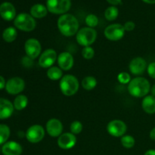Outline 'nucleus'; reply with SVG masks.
<instances>
[{
  "label": "nucleus",
  "mask_w": 155,
  "mask_h": 155,
  "mask_svg": "<svg viewBox=\"0 0 155 155\" xmlns=\"http://www.w3.org/2000/svg\"><path fill=\"white\" fill-rule=\"evenodd\" d=\"M82 55L86 60H90L95 55V50L91 46L84 47L82 50Z\"/></svg>",
  "instance_id": "nucleus-31"
},
{
  "label": "nucleus",
  "mask_w": 155,
  "mask_h": 155,
  "mask_svg": "<svg viewBox=\"0 0 155 155\" xmlns=\"http://www.w3.org/2000/svg\"><path fill=\"white\" fill-rule=\"evenodd\" d=\"M28 104V98L26 95H20L15 98L14 101V107L18 110H24Z\"/></svg>",
  "instance_id": "nucleus-23"
},
{
  "label": "nucleus",
  "mask_w": 155,
  "mask_h": 155,
  "mask_svg": "<svg viewBox=\"0 0 155 155\" xmlns=\"http://www.w3.org/2000/svg\"><path fill=\"white\" fill-rule=\"evenodd\" d=\"M86 24L89 27L93 28V27H96L98 24V18L96 15H93V14H90V15H87L86 18Z\"/></svg>",
  "instance_id": "nucleus-29"
},
{
  "label": "nucleus",
  "mask_w": 155,
  "mask_h": 155,
  "mask_svg": "<svg viewBox=\"0 0 155 155\" xmlns=\"http://www.w3.org/2000/svg\"><path fill=\"white\" fill-rule=\"evenodd\" d=\"M71 132L74 135L80 134L83 130V124L78 120H75L71 124Z\"/></svg>",
  "instance_id": "nucleus-30"
},
{
  "label": "nucleus",
  "mask_w": 155,
  "mask_h": 155,
  "mask_svg": "<svg viewBox=\"0 0 155 155\" xmlns=\"http://www.w3.org/2000/svg\"><path fill=\"white\" fill-rule=\"evenodd\" d=\"M71 0H47L46 8L49 12L56 15L65 14L70 10Z\"/></svg>",
  "instance_id": "nucleus-6"
},
{
  "label": "nucleus",
  "mask_w": 155,
  "mask_h": 155,
  "mask_svg": "<svg viewBox=\"0 0 155 155\" xmlns=\"http://www.w3.org/2000/svg\"><path fill=\"white\" fill-rule=\"evenodd\" d=\"M142 1L148 4H155V0H142Z\"/></svg>",
  "instance_id": "nucleus-40"
},
{
  "label": "nucleus",
  "mask_w": 155,
  "mask_h": 155,
  "mask_svg": "<svg viewBox=\"0 0 155 155\" xmlns=\"http://www.w3.org/2000/svg\"><path fill=\"white\" fill-rule=\"evenodd\" d=\"M124 25L120 24H113L107 26L104 30V36L110 41L120 40L125 35Z\"/></svg>",
  "instance_id": "nucleus-7"
},
{
  "label": "nucleus",
  "mask_w": 155,
  "mask_h": 155,
  "mask_svg": "<svg viewBox=\"0 0 155 155\" xmlns=\"http://www.w3.org/2000/svg\"><path fill=\"white\" fill-rule=\"evenodd\" d=\"M58 59L57 53L54 49H46L41 54L39 59V64L41 68H49L52 67Z\"/></svg>",
  "instance_id": "nucleus-12"
},
{
  "label": "nucleus",
  "mask_w": 155,
  "mask_h": 155,
  "mask_svg": "<svg viewBox=\"0 0 155 155\" xmlns=\"http://www.w3.org/2000/svg\"><path fill=\"white\" fill-rule=\"evenodd\" d=\"M145 155H155V150L154 149L148 150V151L145 153Z\"/></svg>",
  "instance_id": "nucleus-38"
},
{
  "label": "nucleus",
  "mask_w": 155,
  "mask_h": 155,
  "mask_svg": "<svg viewBox=\"0 0 155 155\" xmlns=\"http://www.w3.org/2000/svg\"><path fill=\"white\" fill-rule=\"evenodd\" d=\"M124 27L126 31H132L135 29L136 25H135V23L133 22V21H127V22L125 23Z\"/></svg>",
  "instance_id": "nucleus-34"
},
{
  "label": "nucleus",
  "mask_w": 155,
  "mask_h": 155,
  "mask_svg": "<svg viewBox=\"0 0 155 155\" xmlns=\"http://www.w3.org/2000/svg\"><path fill=\"white\" fill-rule=\"evenodd\" d=\"M129 68L130 72L134 75H141L146 70L147 63L145 59L142 58H135L130 61Z\"/></svg>",
  "instance_id": "nucleus-15"
},
{
  "label": "nucleus",
  "mask_w": 155,
  "mask_h": 155,
  "mask_svg": "<svg viewBox=\"0 0 155 155\" xmlns=\"http://www.w3.org/2000/svg\"><path fill=\"white\" fill-rule=\"evenodd\" d=\"M46 131L51 137H59L62 134V123L56 118H51L46 123Z\"/></svg>",
  "instance_id": "nucleus-14"
},
{
  "label": "nucleus",
  "mask_w": 155,
  "mask_h": 155,
  "mask_svg": "<svg viewBox=\"0 0 155 155\" xmlns=\"http://www.w3.org/2000/svg\"><path fill=\"white\" fill-rule=\"evenodd\" d=\"M150 138H151L152 140L155 141V127L151 130V131L150 132Z\"/></svg>",
  "instance_id": "nucleus-37"
},
{
  "label": "nucleus",
  "mask_w": 155,
  "mask_h": 155,
  "mask_svg": "<svg viewBox=\"0 0 155 155\" xmlns=\"http://www.w3.org/2000/svg\"><path fill=\"white\" fill-rule=\"evenodd\" d=\"M110 4L113 5L114 6L117 5H119L120 3H121V1L122 0H107Z\"/></svg>",
  "instance_id": "nucleus-36"
},
{
  "label": "nucleus",
  "mask_w": 155,
  "mask_h": 155,
  "mask_svg": "<svg viewBox=\"0 0 155 155\" xmlns=\"http://www.w3.org/2000/svg\"><path fill=\"white\" fill-rule=\"evenodd\" d=\"M119 15V10L115 6H110L104 12V17L109 21H114Z\"/></svg>",
  "instance_id": "nucleus-26"
},
{
  "label": "nucleus",
  "mask_w": 155,
  "mask_h": 155,
  "mask_svg": "<svg viewBox=\"0 0 155 155\" xmlns=\"http://www.w3.org/2000/svg\"><path fill=\"white\" fill-rule=\"evenodd\" d=\"M79 81L76 77L71 74L64 76L60 81V89L62 93L66 96L75 95L79 89Z\"/></svg>",
  "instance_id": "nucleus-3"
},
{
  "label": "nucleus",
  "mask_w": 155,
  "mask_h": 155,
  "mask_svg": "<svg viewBox=\"0 0 155 155\" xmlns=\"http://www.w3.org/2000/svg\"><path fill=\"white\" fill-rule=\"evenodd\" d=\"M118 81L122 84H127V83H130L131 81V77L130 75L127 72H122L118 75L117 77Z\"/></svg>",
  "instance_id": "nucleus-32"
},
{
  "label": "nucleus",
  "mask_w": 155,
  "mask_h": 155,
  "mask_svg": "<svg viewBox=\"0 0 155 155\" xmlns=\"http://www.w3.org/2000/svg\"><path fill=\"white\" fill-rule=\"evenodd\" d=\"M128 91L135 98H142L147 96L151 91L149 81L144 77H136L133 79L128 85Z\"/></svg>",
  "instance_id": "nucleus-2"
},
{
  "label": "nucleus",
  "mask_w": 155,
  "mask_h": 155,
  "mask_svg": "<svg viewBox=\"0 0 155 155\" xmlns=\"http://www.w3.org/2000/svg\"><path fill=\"white\" fill-rule=\"evenodd\" d=\"M58 64L59 68L64 71H69L74 66V57L68 51L61 52L58 56Z\"/></svg>",
  "instance_id": "nucleus-16"
},
{
  "label": "nucleus",
  "mask_w": 155,
  "mask_h": 155,
  "mask_svg": "<svg viewBox=\"0 0 155 155\" xmlns=\"http://www.w3.org/2000/svg\"><path fill=\"white\" fill-rule=\"evenodd\" d=\"M25 87V82L21 77H13L6 83L5 89L11 95H17L22 92Z\"/></svg>",
  "instance_id": "nucleus-11"
},
{
  "label": "nucleus",
  "mask_w": 155,
  "mask_h": 155,
  "mask_svg": "<svg viewBox=\"0 0 155 155\" xmlns=\"http://www.w3.org/2000/svg\"><path fill=\"white\" fill-rule=\"evenodd\" d=\"M147 71H148V74L150 77L155 79V62H151L149 64L147 68Z\"/></svg>",
  "instance_id": "nucleus-33"
},
{
  "label": "nucleus",
  "mask_w": 155,
  "mask_h": 155,
  "mask_svg": "<svg viewBox=\"0 0 155 155\" xmlns=\"http://www.w3.org/2000/svg\"><path fill=\"white\" fill-rule=\"evenodd\" d=\"M48 13V9L42 4H36L32 6L30 9V15L35 18H42Z\"/></svg>",
  "instance_id": "nucleus-21"
},
{
  "label": "nucleus",
  "mask_w": 155,
  "mask_h": 155,
  "mask_svg": "<svg viewBox=\"0 0 155 155\" xmlns=\"http://www.w3.org/2000/svg\"><path fill=\"white\" fill-rule=\"evenodd\" d=\"M107 133L114 137L123 136L127 130V124L120 120H113L107 126Z\"/></svg>",
  "instance_id": "nucleus-9"
},
{
  "label": "nucleus",
  "mask_w": 155,
  "mask_h": 155,
  "mask_svg": "<svg viewBox=\"0 0 155 155\" xmlns=\"http://www.w3.org/2000/svg\"><path fill=\"white\" fill-rule=\"evenodd\" d=\"M10 136V129L5 124H0V145L6 143Z\"/></svg>",
  "instance_id": "nucleus-27"
},
{
  "label": "nucleus",
  "mask_w": 155,
  "mask_h": 155,
  "mask_svg": "<svg viewBox=\"0 0 155 155\" xmlns=\"http://www.w3.org/2000/svg\"><path fill=\"white\" fill-rule=\"evenodd\" d=\"M5 85H6V83H5V80L4 77H2V76H0V89H4V88L5 87Z\"/></svg>",
  "instance_id": "nucleus-35"
},
{
  "label": "nucleus",
  "mask_w": 155,
  "mask_h": 155,
  "mask_svg": "<svg viewBox=\"0 0 155 155\" xmlns=\"http://www.w3.org/2000/svg\"><path fill=\"white\" fill-rule=\"evenodd\" d=\"M45 136V130L40 125H33L28 128L26 132V138L31 143H38L43 139Z\"/></svg>",
  "instance_id": "nucleus-10"
},
{
  "label": "nucleus",
  "mask_w": 155,
  "mask_h": 155,
  "mask_svg": "<svg viewBox=\"0 0 155 155\" xmlns=\"http://www.w3.org/2000/svg\"><path fill=\"white\" fill-rule=\"evenodd\" d=\"M17 36H18V32L16 29L12 27H8L3 31L2 38L7 42H14L16 39Z\"/></svg>",
  "instance_id": "nucleus-22"
},
{
  "label": "nucleus",
  "mask_w": 155,
  "mask_h": 155,
  "mask_svg": "<svg viewBox=\"0 0 155 155\" xmlns=\"http://www.w3.org/2000/svg\"><path fill=\"white\" fill-rule=\"evenodd\" d=\"M77 137L71 133L61 134L58 139V145L62 149H71L77 144Z\"/></svg>",
  "instance_id": "nucleus-13"
},
{
  "label": "nucleus",
  "mask_w": 155,
  "mask_h": 155,
  "mask_svg": "<svg viewBox=\"0 0 155 155\" xmlns=\"http://www.w3.org/2000/svg\"><path fill=\"white\" fill-rule=\"evenodd\" d=\"M142 107L144 111L148 114L155 113V97L153 95H147L142 100Z\"/></svg>",
  "instance_id": "nucleus-20"
},
{
  "label": "nucleus",
  "mask_w": 155,
  "mask_h": 155,
  "mask_svg": "<svg viewBox=\"0 0 155 155\" xmlns=\"http://www.w3.org/2000/svg\"><path fill=\"white\" fill-rule=\"evenodd\" d=\"M121 144L126 148H131L135 145V139L130 135H127L121 138Z\"/></svg>",
  "instance_id": "nucleus-28"
},
{
  "label": "nucleus",
  "mask_w": 155,
  "mask_h": 155,
  "mask_svg": "<svg viewBox=\"0 0 155 155\" xmlns=\"http://www.w3.org/2000/svg\"><path fill=\"white\" fill-rule=\"evenodd\" d=\"M58 28L64 36H74L79 31L78 20L71 14L62 15L58 20Z\"/></svg>",
  "instance_id": "nucleus-1"
},
{
  "label": "nucleus",
  "mask_w": 155,
  "mask_h": 155,
  "mask_svg": "<svg viewBox=\"0 0 155 155\" xmlns=\"http://www.w3.org/2000/svg\"><path fill=\"white\" fill-rule=\"evenodd\" d=\"M97 38V32L91 27H83L77 32L76 39L77 42L83 47L90 46L95 42Z\"/></svg>",
  "instance_id": "nucleus-4"
},
{
  "label": "nucleus",
  "mask_w": 155,
  "mask_h": 155,
  "mask_svg": "<svg viewBox=\"0 0 155 155\" xmlns=\"http://www.w3.org/2000/svg\"><path fill=\"white\" fill-rule=\"evenodd\" d=\"M14 24L18 29L25 32L33 31L36 26L34 18L27 13L19 14L15 18Z\"/></svg>",
  "instance_id": "nucleus-5"
},
{
  "label": "nucleus",
  "mask_w": 155,
  "mask_h": 155,
  "mask_svg": "<svg viewBox=\"0 0 155 155\" xmlns=\"http://www.w3.org/2000/svg\"><path fill=\"white\" fill-rule=\"evenodd\" d=\"M97 85L96 79L92 76H88L86 77L83 80H82V86L84 89L87 91L92 90L95 89Z\"/></svg>",
  "instance_id": "nucleus-25"
},
{
  "label": "nucleus",
  "mask_w": 155,
  "mask_h": 155,
  "mask_svg": "<svg viewBox=\"0 0 155 155\" xmlns=\"http://www.w3.org/2000/svg\"><path fill=\"white\" fill-rule=\"evenodd\" d=\"M24 49H25L27 57L33 60V59L36 58L41 54L42 46L38 39L31 38L26 41L24 44Z\"/></svg>",
  "instance_id": "nucleus-8"
},
{
  "label": "nucleus",
  "mask_w": 155,
  "mask_h": 155,
  "mask_svg": "<svg viewBox=\"0 0 155 155\" xmlns=\"http://www.w3.org/2000/svg\"><path fill=\"white\" fill-rule=\"evenodd\" d=\"M23 148L19 143L14 141L8 142L3 145L2 151L4 155H21Z\"/></svg>",
  "instance_id": "nucleus-19"
},
{
  "label": "nucleus",
  "mask_w": 155,
  "mask_h": 155,
  "mask_svg": "<svg viewBox=\"0 0 155 155\" xmlns=\"http://www.w3.org/2000/svg\"><path fill=\"white\" fill-rule=\"evenodd\" d=\"M14 104L9 100L0 98V120L10 117L14 111Z\"/></svg>",
  "instance_id": "nucleus-18"
},
{
  "label": "nucleus",
  "mask_w": 155,
  "mask_h": 155,
  "mask_svg": "<svg viewBox=\"0 0 155 155\" xmlns=\"http://www.w3.org/2000/svg\"><path fill=\"white\" fill-rule=\"evenodd\" d=\"M0 15L5 21H12L16 18V10L12 3L3 2L0 5Z\"/></svg>",
  "instance_id": "nucleus-17"
},
{
  "label": "nucleus",
  "mask_w": 155,
  "mask_h": 155,
  "mask_svg": "<svg viewBox=\"0 0 155 155\" xmlns=\"http://www.w3.org/2000/svg\"><path fill=\"white\" fill-rule=\"evenodd\" d=\"M62 75H63L62 70L58 67H51L48 68V71H47V76L48 78L54 81L61 79Z\"/></svg>",
  "instance_id": "nucleus-24"
},
{
  "label": "nucleus",
  "mask_w": 155,
  "mask_h": 155,
  "mask_svg": "<svg viewBox=\"0 0 155 155\" xmlns=\"http://www.w3.org/2000/svg\"><path fill=\"white\" fill-rule=\"evenodd\" d=\"M151 95H153V96L155 97V84L153 85L152 87L151 88Z\"/></svg>",
  "instance_id": "nucleus-39"
}]
</instances>
